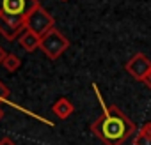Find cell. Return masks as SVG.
Segmentation results:
<instances>
[{"mask_svg":"<svg viewBox=\"0 0 151 145\" xmlns=\"http://www.w3.org/2000/svg\"><path fill=\"white\" fill-rule=\"evenodd\" d=\"M23 30H25V23H14V21L6 20L4 16H0V34H2L7 41L18 39Z\"/></svg>","mask_w":151,"mask_h":145,"instance_id":"8992f818","label":"cell"},{"mask_svg":"<svg viewBox=\"0 0 151 145\" xmlns=\"http://www.w3.org/2000/svg\"><path fill=\"white\" fill-rule=\"evenodd\" d=\"M60 2H68V0H60Z\"/></svg>","mask_w":151,"mask_h":145,"instance_id":"2e32d148","label":"cell"},{"mask_svg":"<svg viewBox=\"0 0 151 145\" xmlns=\"http://www.w3.org/2000/svg\"><path fill=\"white\" fill-rule=\"evenodd\" d=\"M37 6H41L37 0H0V16L14 23H25Z\"/></svg>","mask_w":151,"mask_h":145,"instance_id":"7a4b0ae2","label":"cell"},{"mask_svg":"<svg viewBox=\"0 0 151 145\" xmlns=\"http://www.w3.org/2000/svg\"><path fill=\"white\" fill-rule=\"evenodd\" d=\"M6 55H7V53L4 51V48H2V46H0V64H2V62H4V58H6Z\"/></svg>","mask_w":151,"mask_h":145,"instance_id":"5bb4252c","label":"cell"},{"mask_svg":"<svg viewBox=\"0 0 151 145\" xmlns=\"http://www.w3.org/2000/svg\"><path fill=\"white\" fill-rule=\"evenodd\" d=\"M149 69H151V60L144 53H135L124 64V71L128 72L133 80H137V82H144V78L149 72Z\"/></svg>","mask_w":151,"mask_h":145,"instance_id":"5b68a950","label":"cell"},{"mask_svg":"<svg viewBox=\"0 0 151 145\" xmlns=\"http://www.w3.org/2000/svg\"><path fill=\"white\" fill-rule=\"evenodd\" d=\"M0 145H16L9 136H4V138H0Z\"/></svg>","mask_w":151,"mask_h":145,"instance_id":"7c38bea8","label":"cell"},{"mask_svg":"<svg viewBox=\"0 0 151 145\" xmlns=\"http://www.w3.org/2000/svg\"><path fill=\"white\" fill-rule=\"evenodd\" d=\"M2 65H4L9 72H14V71H18V67L22 65V60H20V57H16V55H13V53H7L6 58H4V62H2Z\"/></svg>","mask_w":151,"mask_h":145,"instance_id":"30bf717a","label":"cell"},{"mask_svg":"<svg viewBox=\"0 0 151 145\" xmlns=\"http://www.w3.org/2000/svg\"><path fill=\"white\" fill-rule=\"evenodd\" d=\"M25 28L34 32L36 36H45L46 32H50L52 28H55V20L53 16L41 6H37L30 14L29 18L25 20Z\"/></svg>","mask_w":151,"mask_h":145,"instance_id":"277c9868","label":"cell"},{"mask_svg":"<svg viewBox=\"0 0 151 145\" xmlns=\"http://www.w3.org/2000/svg\"><path fill=\"white\" fill-rule=\"evenodd\" d=\"M39 48L43 50V53L50 60H57L69 48V39L62 32H59L57 28H52L50 32H46L45 36H41Z\"/></svg>","mask_w":151,"mask_h":145,"instance_id":"3957f363","label":"cell"},{"mask_svg":"<svg viewBox=\"0 0 151 145\" xmlns=\"http://www.w3.org/2000/svg\"><path fill=\"white\" fill-rule=\"evenodd\" d=\"M52 112L59 117V119H68L73 112H75V106L71 104V101L69 99H66V97H59L55 103H53V106H52Z\"/></svg>","mask_w":151,"mask_h":145,"instance_id":"ba28073f","label":"cell"},{"mask_svg":"<svg viewBox=\"0 0 151 145\" xmlns=\"http://www.w3.org/2000/svg\"><path fill=\"white\" fill-rule=\"evenodd\" d=\"M4 119V110H2V106H0V120Z\"/></svg>","mask_w":151,"mask_h":145,"instance_id":"9a60e30c","label":"cell"},{"mask_svg":"<svg viewBox=\"0 0 151 145\" xmlns=\"http://www.w3.org/2000/svg\"><path fill=\"white\" fill-rule=\"evenodd\" d=\"M93 90L98 97V103L101 106V115L91 124L93 134L103 143V145H123L130 136H135L137 124L123 113V110L116 104H105L100 89L96 83H93Z\"/></svg>","mask_w":151,"mask_h":145,"instance_id":"6da1fadb","label":"cell"},{"mask_svg":"<svg viewBox=\"0 0 151 145\" xmlns=\"http://www.w3.org/2000/svg\"><path fill=\"white\" fill-rule=\"evenodd\" d=\"M147 89H151V69H149V72H147V75H146V78H144V82H142Z\"/></svg>","mask_w":151,"mask_h":145,"instance_id":"4fadbf2b","label":"cell"},{"mask_svg":"<svg viewBox=\"0 0 151 145\" xmlns=\"http://www.w3.org/2000/svg\"><path fill=\"white\" fill-rule=\"evenodd\" d=\"M9 97H11V94H9V89L0 82V103H9Z\"/></svg>","mask_w":151,"mask_h":145,"instance_id":"8fae6325","label":"cell"},{"mask_svg":"<svg viewBox=\"0 0 151 145\" xmlns=\"http://www.w3.org/2000/svg\"><path fill=\"white\" fill-rule=\"evenodd\" d=\"M18 43H20V46L25 50V51H34V50H37L39 48V43H41V37L39 36H36L34 32H30V30H23L22 32V36L18 37Z\"/></svg>","mask_w":151,"mask_h":145,"instance_id":"52a82bcc","label":"cell"},{"mask_svg":"<svg viewBox=\"0 0 151 145\" xmlns=\"http://www.w3.org/2000/svg\"><path fill=\"white\" fill-rule=\"evenodd\" d=\"M133 145H151V122H146L137 129L133 136Z\"/></svg>","mask_w":151,"mask_h":145,"instance_id":"9c48e42d","label":"cell"}]
</instances>
